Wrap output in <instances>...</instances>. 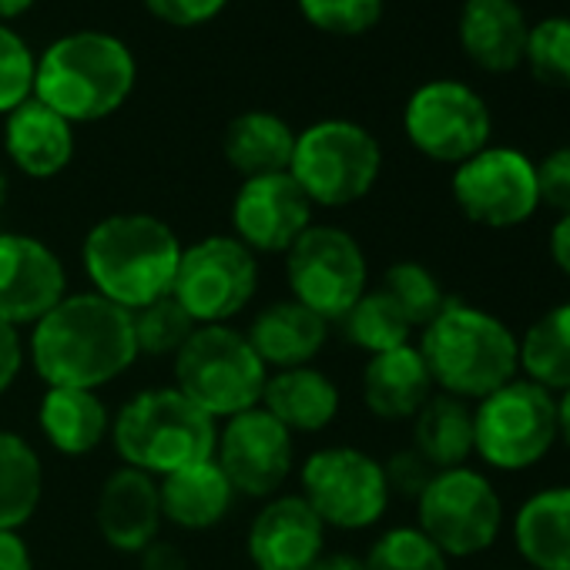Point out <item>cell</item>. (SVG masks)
Masks as SVG:
<instances>
[{
  "mask_svg": "<svg viewBox=\"0 0 570 570\" xmlns=\"http://www.w3.org/2000/svg\"><path fill=\"white\" fill-rule=\"evenodd\" d=\"M135 360L131 313L98 293L65 296L31 333V363L48 386L101 390Z\"/></svg>",
  "mask_w": 570,
  "mask_h": 570,
  "instance_id": "6da1fadb",
  "label": "cell"
},
{
  "mask_svg": "<svg viewBox=\"0 0 570 570\" xmlns=\"http://www.w3.org/2000/svg\"><path fill=\"white\" fill-rule=\"evenodd\" d=\"M416 350L433 386L466 403H480L520 376V336L500 316L456 296L423 326Z\"/></svg>",
  "mask_w": 570,
  "mask_h": 570,
  "instance_id": "7a4b0ae2",
  "label": "cell"
},
{
  "mask_svg": "<svg viewBox=\"0 0 570 570\" xmlns=\"http://www.w3.org/2000/svg\"><path fill=\"white\" fill-rule=\"evenodd\" d=\"M81 258L98 296L138 313L141 306L171 296L181 242L161 218L121 212L101 218L88 232Z\"/></svg>",
  "mask_w": 570,
  "mask_h": 570,
  "instance_id": "3957f363",
  "label": "cell"
},
{
  "mask_svg": "<svg viewBox=\"0 0 570 570\" xmlns=\"http://www.w3.org/2000/svg\"><path fill=\"white\" fill-rule=\"evenodd\" d=\"M135 58L125 41L105 31H75L38 58L35 98L71 125L115 115L135 91Z\"/></svg>",
  "mask_w": 570,
  "mask_h": 570,
  "instance_id": "277c9868",
  "label": "cell"
},
{
  "mask_svg": "<svg viewBox=\"0 0 570 570\" xmlns=\"http://www.w3.org/2000/svg\"><path fill=\"white\" fill-rule=\"evenodd\" d=\"M111 440L125 466L168 476L215 460L218 426L181 390L168 386L131 396L111 423Z\"/></svg>",
  "mask_w": 570,
  "mask_h": 570,
  "instance_id": "5b68a950",
  "label": "cell"
},
{
  "mask_svg": "<svg viewBox=\"0 0 570 570\" xmlns=\"http://www.w3.org/2000/svg\"><path fill=\"white\" fill-rule=\"evenodd\" d=\"M268 370L245 333L232 326H198L175 356V390H181L215 423L262 403Z\"/></svg>",
  "mask_w": 570,
  "mask_h": 570,
  "instance_id": "8992f818",
  "label": "cell"
},
{
  "mask_svg": "<svg viewBox=\"0 0 570 570\" xmlns=\"http://www.w3.org/2000/svg\"><path fill=\"white\" fill-rule=\"evenodd\" d=\"M557 443V396L523 376L473 403V456L497 473L533 470Z\"/></svg>",
  "mask_w": 570,
  "mask_h": 570,
  "instance_id": "52a82bcc",
  "label": "cell"
},
{
  "mask_svg": "<svg viewBox=\"0 0 570 570\" xmlns=\"http://www.w3.org/2000/svg\"><path fill=\"white\" fill-rule=\"evenodd\" d=\"M383 171L380 141L356 121L330 118L296 135L289 175L313 205L346 208L373 191Z\"/></svg>",
  "mask_w": 570,
  "mask_h": 570,
  "instance_id": "ba28073f",
  "label": "cell"
},
{
  "mask_svg": "<svg viewBox=\"0 0 570 570\" xmlns=\"http://www.w3.org/2000/svg\"><path fill=\"white\" fill-rule=\"evenodd\" d=\"M503 523L507 510L500 490L470 463L436 470L416 497V527L446 553V560L490 550L500 540Z\"/></svg>",
  "mask_w": 570,
  "mask_h": 570,
  "instance_id": "9c48e42d",
  "label": "cell"
},
{
  "mask_svg": "<svg viewBox=\"0 0 570 570\" xmlns=\"http://www.w3.org/2000/svg\"><path fill=\"white\" fill-rule=\"evenodd\" d=\"M285 278L296 303L326 323H340L370 289V262L350 232L309 225L285 252Z\"/></svg>",
  "mask_w": 570,
  "mask_h": 570,
  "instance_id": "30bf717a",
  "label": "cell"
},
{
  "mask_svg": "<svg viewBox=\"0 0 570 570\" xmlns=\"http://www.w3.org/2000/svg\"><path fill=\"white\" fill-rule=\"evenodd\" d=\"M258 289V262L235 235H208L181 248L171 296L195 326H225Z\"/></svg>",
  "mask_w": 570,
  "mask_h": 570,
  "instance_id": "8fae6325",
  "label": "cell"
},
{
  "mask_svg": "<svg viewBox=\"0 0 570 570\" xmlns=\"http://www.w3.org/2000/svg\"><path fill=\"white\" fill-rule=\"evenodd\" d=\"M450 191L466 222L493 232L527 225L540 208L537 161L520 148L487 145L453 168Z\"/></svg>",
  "mask_w": 570,
  "mask_h": 570,
  "instance_id": "7c38bea8",
  "label": "cell"
},
{
  "mask_svg": "<svg viewBox=\"0 0 570 570\" xmlns=\"http://www.w3.org/2000/svg\"><path fill=\"white\" fill-rule=\"evenodd\" d=\"M390 497L383 463L356 446L316 450L303 466V500L326 527L366 530L383 520Z\"/></svg>",
  "mask_w": 570,
  "mask_h": 570,
  "instance_id": "4fadbf2b",
  "label": "cell"
},
{
  "mask_svg": "<svg viewBox=\"0 0 570 570\" xmlns=\"http://www.w3.org/2000/svg\"><path fill=\"white\" fill-rule=\"evenodd\" d=\"M410 145L440 165H463L490 145L493 118L487 101L463 81L420 85L403 111Z\"/></svg>",
  "mask_w": 570,
  "mask_h": 570,
  "instance_id": "5bb4252c",
  "label": "cell"
},
{
  "mask_svg": "<svg viewBox=\"0 0 570 570\" xmlns=\"http://www.w3.org/2000/svg\"><path fill=\"white\" fill-rule=\"evenodd\" d=\"M293 433L262 406L225 420L215 443V463L245 497H275L293 473Z\"/></svg>",
  "mask_w": 570,
  "mask_h": 570,
  "instance_id": "9a60e30c",
  "label": "cell"
},
{
  "mask_svg": "<svg viewBox=\"0 0 570 570\" xmlns=\"http://www.w3.org/2000/svg\"><path fill=\"white\" fill-rule=\"evenodd\" d=\"M313 202L289 171L245 178L232 202L235 238L252 252H289L313 225Z\"/></svg>",
  "mask_w": 570,
  "mask_h": 570,
  "instance_id": "2e32d148",
  "label": "cell"
},
{
  "mask_svg": "<svg viewBox=\"0 0 570 570\" xmlns=\"http://www.w3.org/2000/svg\"><path fill=\"white\" fill-rule=\"evenodd\" d=\"M68 296L61 258L31 235L0 232V320L35 326Z\"/></svg>",
  "mask_w": 570,
  "mask_h": 570,
  "instance_id": "e0dca14e",
  "label": "cell"
},
{
  "mask_svg": "<svg viewBox=\"0 0 570 570\" xmlns=\"http://www.w3.org/2000/svg\"><path fill=\"white\" fill-rule=\"evenodd\" d=\"M326 553V523L303 493L272 497L248 527V557L258 570H309Z\"/></svg>",
  "mask_w": 570,
  "mask_h": 570,
  "instance_id": "ac0fdd59",
  "label": "cell"
},
{
  "mask_svg": "<svg viewBox=\"0 0 570 570\" xmlns=\"http://www.w3.org/2000/svg\"><path fill=\"white\" fill-rule=\"evenodd\" d=\"M161 497L158 480L121 466L98 493V530L121 553H141L161 530Z\"/></svg>",
  "mask_w": 570,
  "mask_h": 570,
  "instance_id": "d6986e66",
  "label": "cell"
},
{
  "mask_svg": "<svg viewBox=\"0 0 570 570\" xmlns=\"http://www.w3.org/2000/svg\"><path fill=\"white\" fill-rule=\"evenodd\" d=\"M530 21L517 0H463L460 48L487 75H510L523 65Z\"/></svg>",
  "mask_w": 570,
  "mask_h": 570,
  "instance_id": "ffe728a7",
  "label": "cell"
},
{
  "mask_svg": "<svg viewBox=\"0 0 570 570\" xmlns=\"http://www.w3.org/2000/svg\"><path fill=\"white\" fill-rule=\"evenodd\" d=\"M513 550L530 570H570V483L530 493L510 523Z\"/></svg>",
  "mask_w": 570,
  "mask_h": 570,
  "instance_id": "44dd1931",
  "label": "cell"
},
{
  "mask_svg": "<svg viewBox=\"0 0 570 570\" xmlns=\"http://www.w3.org/2000/svg\"><path fill=\"white\" fill-rule=\"evenodd\" d=\"M245 340L252 343L265 370L268 366H275V373L296 370V366H309L323 353L330 340V323L313 309H306L303 303L285 299L262 309L248 326Z\"/></svg>",
  "mask_w": 570,
  "mask_h": 570,
  "instance_id": "7402d4cb",
  "label": "cell"
},
{
  "mask_svg": "<svg viewBox=\"0 0 570 570\" xmlns=\"http://www.w3.org/2000/svg\"><path fill=\"white\" fill-rule=\"evenodd\" d=\"M8 158L31 178H55L75 158V128L38 98L8 115L4 125Z\"/></svg>",
  "mask_w": 570,
  "mask_h": 570,
  "instance_id": "603a6c76",
  "label": "cell"
},
{
  "mask_svg": "<svg viewBox=\"0 0 570 570\" xmlns=\"http://www.w3.org/2000/svg\"><path fill=\"white\" fill-rule=\"evenodd\" d=\"M433 390V376L413 343L370 356L363 370V400L373 416L390 423L413 420Z\"/></svg>",
  "mask_w": 570,
  "mask_h": 570,
  "instance_id": "cb8c5ba5",
  "label": "cell"
},
{
  "mask_svg": "<svg viewBox=\"0 0 570 570\" xmlns=\"http://www.w3.org/2000/svg\"><path fill=\"white\" fill-rule=\"evenodd\" d=\"M258 406L289 433H320L340 413V386L313 366L278 370L265 380Z\"/></svg>",
  "mask_w": 570,
  "mask_h": 570,
  "instance_id": "d4e9b609",
  "label": "cell"
},
{
  "mask_svg": "<svg viewBox=\"0 0 570 570\" xmlns=\"http://www.w3.org/2000/svg\"><path fill=\"white\" fill-rule=\"evenodd\" d=\"M158 497H161V517L168 523L181 530H208L228 517L235 490L222 473V466L215 460H205L161 476Z\"/></svg>",
  "mask_w": 570,
  "mask_h": 570,
  "instance_id": "484cf974",
  "label": "cell"
},
{
  "mask_svg": "<svg viewBox=\"0 0 570 570\" xmlns=\"http://www.w3.org/2000/svg\"><path fill=\"white\" fill-rule=\"evenodd\" d=\"M225 161L242 178H262L289 171L296 151V131L272 111H245L228 121L222 135Z\"/></svg>",
  "mask_w": 570,
  "mask_h": 570,
  "instance_id": "4316f807",
  "label": "cell"
},
{
  "mask_svg": "<svg viewBox=\"0 0 570 570\" xmlns=\"http://www.w3.org/2000/svg\"><path fill=\"white\" fill-rule=\"evenodd\" d=\"M41 433L58 453L81 456L105 443L111 430V416L98 390H75V386H48L38 413Z\"/></svg>",
  "mask_w": 570,
  "mask_h": 570,
  "instance_id": "83f0119b",
  "label": "cell"
},
{
  "mask_svg": "<svg viewBox=\"0 0 570 570\" xmlns=\"http://www.w3.org/2000/svg\"><path fill=\"white\" fill-rule=\"evenodd\" d=\"M413 450L433 470L466 466L473 456V403L433 393L413 416Z\"/></svg>",
  "mask_w": 570,
  "mask_h": 570,
  "instance_id": "f1b7e54d",
  "label": "cell"
},
{
  "mask_svg": "<svg viewBox=\"0 0 570 570\" xmlns=\"http://www.w3.org/2000/svg\"><path fill=\"white\" fill-rule=\"evenodd\" d=\"M520 376L553 396L570 390V299L537 316L520 336Z\"/></svg>",
  "mask_w": 570,
  "mask_h": 570,
  "instance_id": "f546056e",
  "label": "cell"
},
{
  "mask_svg": "<svg viewBox=\"0 0 570 570\" xmlns=\"http://www.w3.org/2000/svg\"><path fill=\"white\" fill-rule=\"evenodd\" d=\"M45 466L38 450L14 430H0V530H21L41 503Z\"/></svg>",
  "mask_w": 570,
  "mask_h": 570,
  "instance_id": "4dcf8cb0",
  "label": "cell"
},
{
  "mask_svg": "<svg viewBox=\"0 0 570 570\" xmlns=\"http://www.w3.org/2000/svg\"><path fill=\"white\" fill-rule=\"evenodd\" d=\"M340 326H343L346 340L370 356L400 350L413 336L410 320L400 313V306L383 289H366L356 299V306L340 320Z\"/></svg>",
  "mask_w": 570,
  "mask_h": 570,
  "instance_id": "1f68e13d",
  "label": "cell"
},
{
  "mask_svg": "<svg viewBox=\"0 0 570 570\" xmlns=\"http://www.w3.org/2000/svg\"><path fill=\"white\" fill-rule=\"evenodd\" d=\"M380 289L400 306V313L410 320L413 330L430 326V323L440 316V309L446 306V299H450V296L443 293L440 278H436L423 262H410V258L386 268Z\"/></svg>",
  "mask_w": 570,
  "mask_h": 570,
  "instance_id": "d6a6232c",
  "label": "cell"
},
{
  "mask_svg": "<svg viewBox=\"0 0 570 570\" xmlns=\"http://www.w3.org/2000/svg\"><path fill=\"white\" fill-rule=\"evenodd\" d=\"M131 330H135V346L138 356H178V350L188 343V336L198 330L195 320L178 306L175 296H161L138 313H131Z\"/></svg>",
  "mask_w": 570,
  "mask_h": 570,
  "instance_id": "836d02e7",
  "label": "cell"
},
{
  "mask_svg": "<svg viewBox=\"0 0 570 570\" xmlns=\"http://www.w3.org/2000/svg\"><path fill=\"white\" fill-rule=\"evenodd\" d=\"M366 570H450L446 553L420 527H390L363 557Z\"/></svg>",
  "mask_w": 570,
  "mask_h": 570,
  "instance_id": "e575fe53",
  "label": "cell"
},
{
  "mask_svg": "<svg viewBox=\"0 0 570 570\" xmlns=\"http://www.w3.org/2000/svg\"><path fill=\"white\" fill-rule=\"evenodd\" d=\"M523 61L540 85L570 91V18L560 14L530 24Z\"/></svg>",
  "mask_w": 570,
  "mask_h": 570,
  "instance_id": "d590c367",
  "label": "cell"
},
{
  "mask_svg": "<svg viewBox=\"0 0 570 570\" xmlns=\"http://www.w3.org/2000/svg\"><path fill=\"white\" fill-rule=\"evenodd\" d=\"M38 58L8 24H0V115H11L35 98Z\"/></svg>",
  "mask_w": 570,
  "mask_h": 570,
  "instance_id": "8d00e7d4",
  "label": "cell"
},
{
  "mask_svg": "<svg viewBox=\"0 0 570 570\" xmlns=\"http://www.w3.org/2000/svg\"><path fill=\"white\" fill-rule=\"evenodd\" d=\"M299 11L326 35L356 38L380 24L383 0H299Z\"/></svg>",
  "mask_w": 570,
  "mask_h": 570,
  "instance_id": "74e56055",
  "label": "cell"
},
{
  "mask_svg": "<svg viewBox=\"0 0 570 570\" xmlns=\"http://www.w3.org/2000/svg\"><path fill=\"white\" fill-rule=\"evenodd\" d=\"M537 188H540V208L570 215V145L553 148L537 161Z\"/></svg>",
  "mask_w": 570,
  "mask_h": 570,
  "instance_id": "f35d334b",
  "label": "cell"
},
{
  "mask_svg": "<svg viewBox=\"0 0 570 570\" xmlns=\"http://www.w3.org/2000/svg\"><path fill=\"white\" fill-rule=\"evenodd\" d=\"M383 470H386L390 493H400V497H410V500H416V497L423 493V487H426V483L433 480V473H436L413 446L393 453V456L383 463Z\"/></svg>",
  "mask_w": 570,
  "mask_h": 570,
  "instance_id": "ab89813d",
  "label": "cell"
},
{
  "mask_svg": "<svg viewBox=\"0 0 570 570\" xmlns=\"http://www.w3.org/2000/svg\"><path fill=\"white\" fill-rule=\"evenodd\" d=\"M228 0H145V8L171 28H202L225 11Z\"/></svg>",
  "mask_w": 570,
  "mask_h": 570,
  "instance_id": "60d3db41",
  "label": "cell"
},
{
  "mask_svg": "<svg viewBox=\"0 0 570 570\" xmlns=\"http://www.w3.org/2000/svg\"><path fill=\"white\" fill-rule=\"evenodd\" d=\"M21 366H24V343H21V333H18V326H11V323L0 320V396H4V393L14 386Z\"/></svg>",
  "mask_w": 570,
  "mask_h": 570,
  "instance_id": "b9f144b4",
  "label": "cell"
},
{
  "mask_svg": "<svg viewBox=\"0 0 570 570\" xmlns=\"http://www.w3.org/2000/svg\"><path fill=\"white\" fill-rule=\"evenodd\" d=\"M138 557H141V570H188V557L181 553V547L161 537H155Z\"/></svg>",
  "mask_w": 570,
  "mask_h": 570,
  "instance_id": "7bdbcfd3",
  "label": "cell"
},
{
  "mask_svg": "<svg viewBox=\"0 0 570 570\" xmlns=\"http://www.w3.org/2000/svg\"><path fill=\"white\" fill-rule=\"evenodd\" d=\"M0 570H35L31 550L18 530H0Z\"/></svg>",
  "mask_w": 570,
  "mask_h": 570,
  "instance_id": "ee69618b",
  "label": "cell"
},
{
  "mask_svg": "<svg viewBox=\"0 0 570 570\" xmlns=\"http://www.w3.org/2000/svg\"><path fill=\"white\" fill-rule=\"evenodd\" d=\"M547 248H550L553 265L570 278V215H557L550 238H547Z\"/></svg>",
  "mask_w": 570,
  "mask_h": 570,
  "instance_id": "f6af8a7d",
  "label": "cell"
},
{
  "mask_svg": "<svg viewBox=\"0 0 570 570\" xmlns=\"http://www.w3.org/2000/svg\"><path fill=\"white\" fill-rule=\"evenodd\" d=\"M309 570H366V567L353 553H323Z\"/></svg>",
  "mask_w": 570,
  "mask_h": 570,
  "instance_id": "bcb514c9",
  "label": "cell"
},
{
  "mask_svg": "<svg viewBox=\"0 0 570 570\" xmlns=\"http://www.w3.org/2000/svg\"><path fill=\"white\" fill-rule=\"evenodd\" d=\"M557 436L570 450V390L557 393Z\"/></svg>",
  "mask_w": 570,
  "mask_h": 570,
  "instance_id": "7dc6e473",
  "label": "cell"
},
{
  "mask_svg": "<svg viewBox=\"0 0 570 570\" xmlns=\"http://www.w3.org/2000/svg\"><path fill=\"white\" fill-rule=\"evenodd\" d=\"M35 0H0V24L11 21V18H21Z\"/></svg>",
  "mask_w": 570,
  "mask_h": 570,
  "instance_id": "c3c4849f",
  "label": "cell"
},
{
  "mask_svg": "<svg viewBox=\"0 0 570 570\" xmlns=\"http://www.w3.org/2000/svg\"><path fill=\"white\" fill-rule=\"evenodd\" d=\"M4 202H8V175L0 171V208H4Z\"/></svg>",
  "mask_w": 570,
  "mask_h": 570,
  "instance_id": "681fc988",
  "label": "cell"
},
{
  "mask_svg": "<svg viewBox=\"0 0 570 570\" xmlns=\"http://www.w3.org/2000/svg\"><path fill=\"white\" fill-rule=\"evenodd\" d=\"M503 570H530V567H503Z\"/></svg>",
  "mask_w": 570,
  "mask_h": 570,
  "instance_id": "f907efd6",
  "label": "cell"
}]
</instances>
